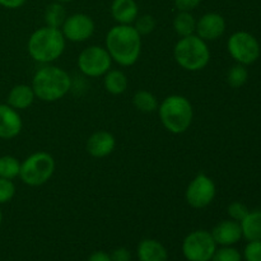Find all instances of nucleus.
<instances>
[{"label": "nucleus", "mask_w": 261, "mask_h": 261, "mask_svg": "<svg viewBox=\"0 0 261 261\" xmlns=\"http://www.w3.org/2000/svg\"><path fill=\"white\" fill-rule=\"evenodd\" d=\"M211 261H242V254L233 246L217 247Z\"/></svg>", "instance_id": "obj_27"}, {"label": "nucleus", "mask_w": 261, "mask_h": 261, "mask_svg": "<svg viewBox=\"0 0 261 261\" xmlns=\"http://www.w3.org/2000/svg\"><path fill=\"white\" fill-rule=\"evenodd\" d=\"M27 0H0V5L7 9H18V8L23 7Z\"/></svg>", "instance_id": "obj_33"}, {"label": "nucleus", "mask_w": 261, "mask_h": 261, "mask_svg": "<svg viewBox=\"0 0 261 261\" xmlns=\"http://www.w3.org/2000/svg\"><path fill=\"white\" fill-rule=\"evenodd\" d=\"M103 87L112 96H120L126 92L129 79L126 74L120 69H110L103 75Z\"/></svg>", "instance_id": "obj_19"}, {"label": "nucleus", "mask_w": 261, "mask_h": 261, "mask_svg": "<svg viewBox=\"0 0 261 261\" xmlns=\"http://www.w3.org/2000/svg\"><path fill=\"white\" fill-rule=\"evenodd\" d=\"M36 99L35 91L32 86L28 84H17L9 91L7 97V103L17 111L30 109Z\"/></svg>", "instance_id": "obj_18"}, {"label": "nucleus", "mask_w": 261, "mask_h": 261, "mask_svg": "<svg viewBox=\"0 0 261 261\" xmlns=\"http://www.w3.org/2000/svg\"><path fill=\"white\" fill-rule=\"evenodd\" d=\"M55 2H59V3H61V4H64V3H70V2H73V0H55Z\"/></svg>", "instance_id": "obj_35"}, {"label": "nucleus", "mask_w": 261, "mask_h": 261, "mask_svg": "<svg viewBox=\"0 0 261 261\" xmlns=\"http://www.w3.org/2000/svg\"><path fill=\"white\" fill-rule=\"evenodd\" d=\"M227 51L237 64L249 66L256 63L261 55V47L257 38L246 31H237L227 40Z\"/></svg>", "instance_id": "obj_7"}, {"label": "nucleus", "mask_w": 261, "mask_h": 261, "mask_svg": "<svg viewBox=\"0 0 261 261\" xmlns=\"http://www.w3.org/2000/svg\"><path fill=\"white\" fill-rule=\"evenodd\" d=\"M242 259L245 261H261V240L249 241L244 249Z\"/></svg>", "instance_id": "obj_29"}, {"label": "nucleus", "mask_w": 261, "mask_h": 261, "mask_svg": "<svg viewBox=\"0 0 261 261\" xmlns=\"http://www.w3.org/2000/svg\"><path fill=\"white\" fill-rule=\"evenodd\" d=\"M71 84V78L65 69L47 64L36 71L31 86L36 98L51 103L63 99L70 92Z\"/></svg>", "instance_id": "obj_2"}, {"label": "nucleus", "mask_w": 261, "mask_h": 261, "mask_svg": "<svg viewBox=\"0 0 261 261\" xmlns=\"http://www.w3.org/2000/svg\"><path fill=\"white\" fill-rule=\"evenodd\" d=\"M15 195V185L13 180L0 177V205L7 204L14 198Z\"/></svg>", "instance_id": "obj_28"}, {"label": "nucleus", "mask_w": 261, "mask_h": 261, "mask_svg": "<svg viewBox=\"0 0 261 261\" xmlns=\"http://www.w3.org/2000/svg\"><path fill=\"white\" fill-rule=\"evenodd\" d=\"M111 261H132V252L126 247H117L110 254Z\"/></svg>", "instance_id": "obj_32"}, {"label": "nucleus", "mask_w": 261, "mask_h": 261, "mask_svg": "<svg viewBox=\"0 0 261 261\" xmlns=\"http://www.w3.org/2000/svg\"><path fill=\"white\" fill-rule=\"evenodd\" d=\"M181 250L188 261H211L217 250V244L211 231L196 229L184 239Z\"/></svg>", "instance_id": "obj_9"}, {"label": "nucleus", "mask_w": 261, "mask_h": 261, "mask_svg": "<svg viewBox=\"0 0 261 261\" xmlns=\"http://www.w3.org/2000/svg\"><path fill=\"white\" fill-rule=\"evenodd\" d=\"M20 161L13 155H2L0 157V177L7 180H14L19 177Z\"/></svg>", "instance_id": "obj_24"}, {"label": "nucleus", "mask_w": 261, "mask_h": 261, "mask_svg": "<svg viewBox=\"0 0 261 261\" xmlns=\"http://www.w3.org/2000/svg\"><path fill=\"white\" fill-rule=\"evenodd\" d=\"M56 163L53 155L43 150L32 153L20 162L19 178L31 188H38L50 181L55 172Z\"/></svg>", "instance_id": "obj_6"}, {"label": "nucleus", "mask_w": 261, "mask_h": 261, "mask_svg": "<svg viewBox=\"0 0 261 261\" xmlns=\"http://www.w3.org/2000/svg\"><path fill=\"white\" fill-rule=\"evenodd\" d=\"M217 246H234L241 241L242 229L240 222L233 219H224L217 223L211 231Z\"/></svg>", "instance_id": "obj_13"}, {"label": "nucleus", "mask_w": 261, "mask_h": 261, "mask_svg": "<svg viewBox=\"0 0 261 261\" xmlns=\"http://www.w3.org/2000/svg\"><path fill=\"white\" fill-rule=\"evenodd\" d=\"M242 229V237L247 241L261 240V209L250 211L247 216L240 222Z\"/></svg>", "instance_id": "obj_20"}, {"label": "nucleus", "mask_w": 261, "mask_h": 261, "mask_svg": "<svg viewBox=\"0 0 261 261\" xmlns=\"http://www.w3.org/2000/svg\"><path fill=\"white\" fill-rule=\"evenodd\" d=\"M139 261H167L168 252L162 242L154 239H144L137 247Z\"/></svg>", "instance_id": "obj_17"}, {"label": "nucleus", "mask_w": 261, "mask_h": 261, "mask_svg": "<svg viewBox=\"0 0 261 261\" xmlns=\"http://www.w3.org/2000/svg\"><path fill=\"white\" fill-rule=\"evenodd\" d=\"M173 58L177 65L186 71H200L211 63V48L208 42L199 36L181 37L173 47Z\"/></svg>", "instance_id": "obj_5"}, {"label": "nucleus", "mask_w": 261, "mask_h": 261, "mask_svg": "<svg viewBox=\"0 0 261 261\" xmlns=\"http://www.w3.org/2000/svg\"><path fill=\"white\" fill-rule=\"evenodd\" d=\"M76 65L83 75L88 78H99L111 69L112 59L106 47L91 45L81 51Z\"/></svg>", "instance_id": "obj_8"}, {"label": "nucleus", "mask_w": 261, "mask_h": 261, "mask_svg": "<svg viewBox=\"0 0 261 261\" xmlns=\"http://www.w3.org/2000/svg\"><path fill=\"white\" fill-rule=\"evenodd\" d=\"M133 105L138 111L143 112V114H152L158 110L160 102L152 92L147 91V89H139L133 96Z\"/></svg>", "instance_id": "obj_22"}, {"label": "nucleus", "mask_w": 261, "mask_h": 261, "mask_svg": "<svg viewBox=\"0 0 261 261\" xmlns=\"http://www.w3.org/2000/svg\"><path fill=\"white\" fill-rule=\"evenodd\" d=\"M66 10L64 5L59 2H54L46 7L45 13H43V19H45V25L54 28H61L66 19Z\"/></svg>", "instance_id": "obj_23"}, {"label": "nucleus", "mask_w": 261, "mask_h": 261, "mask_svg": "<svg viewBox=\"0 0 261 261\" xmlns=\"http://www.w3.org/2000/svg\"><path fill=\"white\" fill-rule=\"evenodd\" d=\"M227 83L231 88H241L246 84L247 79H249V71H247V66L242 65V64H234L233 66L228 69L227 71Z\"/></svg>", "instance_id": "obj_25"}, {"label": "nucleus", "mask_w": 261, "mask_h": 261, "mask_svg": "<svg viewBox=\"0 0 261 261\" xmlns=\"http://www.w3.org/2000/svg\"><path fill=\"white\" fill-rule=\"evenodd\" d=\"M66 40L64 37L60 28L43 27L37 28L27 41L28 55L36 61V63L53 64L58 60L65 51Z\"/></svg>", "instance_id": "obj_3"}, {"label": "nucleus", "mask_w": 261, "mask_h": 261, "mask_svg": "<svg viewBox=\"0 0 261 261\" xmlns=\"http://www.w3.org/2000/svg\"><path fill=\"white\" fill-rule=\"evenodd\" d=\"M226 28L227 23L223 15L216 12H209L196 19L195 35L205 42L217 41L224 35Z\"/></svg>", "instance_id": "obj_12"}, {"label": "nucleus", "mask_w": 261, "mask_h": 261, "mask_svg": "<svg viewBox=\"0 0 261 261\" xmlns=\"http://www.w3.org/2000/svg\"><path fill=\"white\" fill-rule=\"evenodd\" d=\"M60 30L66 41L82 43L88 41L94 35L96 24L92 17H89L86 13H74L66 17Z\"/></svg>", "instance_id": "obj_11"}, {"label": "nucleus", "mask_w": 261, "mask_h": 261, "mask_svg": "<svg viewBox=\"0 0 261 261\" xmlns=\"http://www.w3.org/2000/svg\"><path fill=\"white\" fill-rule=\"evenodd\" d=\"M116 148V138L106 130H98L89 135L86 143L88 154L93 158H105L112 154Z\"/></svg>", "instance_id": "obj_14"}, {"label": "nucleus", "mask_w": 261, "mask_h": 261, "mask_svg": "<svg viewBox=\"0 0 261 261\" xmlns=\"http://www.w3.org/2000/svg\"><path fill=\"white\" fill-rule=\"evenodd\" d=\"M217 195L216 182L211 176L200 172L189 182L185 190V200L191 208L204 209L211 205Z\"/></svg>", "instance_id": "obj_10"}, {"label": "nucleus", "mask_w": 261, "mask_h": 261, "mask_svg": "<svg viewBox=\"0 0 261 261\" xmlns=\"http://www.w3.org/2000/svg\"><path fill=\"white\" fill-rule=\"evenodd\" d=\"M23 127L19 112L8 103H0V139L10 140L20 134Z\"/></svg>", "instance_id": "obj_15"}, {"label": "nucleus", "mask_w": 261, "mask_h": 261, "mask_svg": "<svg viewBox=\"0 0 261 261\" xmlns=\"http://www.w3.org/2000/svg\"><path fill=\"white\" fill-rule=\"evenodd\" d=\"M172 25L178 37H188L195 35L196 19L191 12H177L173 18Z\"/></svg>", "instance_id": "obj_21"}, {"label": "nucleus", "mask_w": 261, "mask_h": 261, "mask_svg": "<svg viewBox=\"0 0 261 261\" xmlns=\"http://www.w3.org/2000/svg\"><path fill=\"white\" fill-rule=\"evenodd\" d=\"M135 30L138 31L140 36H147L150 35L153 31L157 27V22H155L154 17L150 14H142L138 15V18L135 19V22L133 23Z\"/></svg>", "instance_id": "obj_26"}, {"label": "nucleus", "mask_w": 261, "mask_h": 261, "mask_svg": "<svg viewBox=\"0 0 261 261\" xmlns=\"http://www.w3.org/2000/svg\"><path fill=\"white\" fill-rule=\"evenodd\" d=\"M157 111L163 127L171 134H184L193 124V105L190 99L181 94H171L166 97L160 103Z\"/></svg>", "instance_id": "obj_4"}, {"label": "nucleus", "mask_w": 261, "mask_h": 261, "mask_svg": "<svg viewBox=\"0 0 261 261\" xmlns=\"http://www.w3.org/2000/svg\"><path fill=\"white\" fill-rule=\"evenodd\" d=\"M110 10L117 24H133L139 15V7L135 0H114Z\"/></svg>", "instance_id": "obj_16"}, {"label": "nucleus", "mask_w": 261, "mask_h": 261, "mask_svg": "<svg viewBox=\"0 0 261 261\" xmlns=\"http://www.w3.org/2000/svg\"><path fill=\"white\" fill-rule=\"evenodd\" d=\"M249 212V208H247L244 203H241V201H233V203L229 204L228 208H227L228 217L236 222H241L242 219L247 216Z\"/></svg>", "instance_id": "obj_30"}, {"label": "nucleus", "mask_w": 261, "mask_h": 261, "mask_svg": "<svg viewBox=\"0 0 261 261\" xmlns=\"http://www.w3.org/2000/svg\"><path fill=\"white\" fill-rule=\"evenodd\" d=\"M87 261H111V257L105 251H94L89 255Z\"/></svg>", "instance_id": "obj_34"}, {"label": "nucleus", "mask_w": 261, "mask_h": 261, "mask_svg": "<svg viewBox=\"0 0 261 261\" xmlns=\"http://www.w3.org/2000/svg\"><path fill=\"white\" fill-rule=\"evenodd\" d=\"M105 47L112 61L129 68L138 63L142 54V36L133 24H116L110 28L105 38Z\"/></svg>", "instance_id": "obj_1"}, {"label": "nucleus", "mask_w": 261, "mask_h": 261, "mask_svg": "<svg viewBox=\"0 0 261 261\" xmlns=\"http://www.w3.org/2000/svg\"><path fill=\"white\" fill-rule=\"evenodd\" d=\"M2 223H3V213L2 211H0V227H2Z\"/></svg>", "instance_id": "obj_36"}, {"label": "nucleus", "mask_w": 261, "mask_h": 261, "mask_svg": "<svg viewBox=\"0 0 261 261\" xmlns=\"http://www.w3.org/2000/svg\"><path fill=\"white\" fill-rule=\"evenodd\" d=\"M173 3L178 12H193L199 7L201 0H173Z\"/></svg>", "instance_id": "obj_31"}]
</instances>
